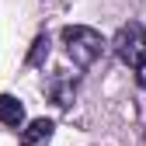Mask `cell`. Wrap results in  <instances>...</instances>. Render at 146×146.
<instances>
[{"label":"cell","mask_w":146,"mask_h":146,"mask_svg":"<svg viewBox=\"0 0 146 146\" xmlns=\"http://www.w3.org/2000/svg\"><path fill=\"white\" fill-rule=\"evenodd\" d=\"M63 45H66V56L77 66H94L104 52V38L87 25H66L63 28Z\"/></svg>","instance_id":"6da1fadb"},{"label":"cell","mask_w":146,"mask_h":146,"mask_svg":"<svg viewBox=\"0 0 146 146\" xmlns=\"http://www.w3.org/2000/svg\"><path fill=\"white\" fill-rule=\"evenodd\" d=\"M111 49H115V56L129 66V70H139L146 63V28L136 25V21L122 25L118 35H115V42H111Z\"/></svg>","instance_id":"7a4b0ae2"},{"label":"cell","mask_w":146,"mask_h":146,"mask_svg":"<svg viewBox=\"0 0 146 146\" xmlns=\"http://www.w3.org/2000/svg\"><path fill=\"white\" fill-rule=\"evenodd\" d=\"M52 129H56V125H52L49 118H35L28 129L21 132V146H42V143H49Z\"/></svg>","instance_id":"3957f363"},{"label":"cell","mask_w":146,"mask_h":146,"mask_svg":"<svg viewBox=\"0 0 146 146\" xmlns=\"http://www.w3.org/2000/svg\"><path fill=\"white\" fill-rule=\"evenodd\" d=\"M0 122L17 129V125L25 122V104L17 98H11V94H0Z\"/></svg>","instance_id":"277c9868"},{"label":"cell","mask_w":146,"mask_h":146,"mask_svg":"<svg viewBox=\"0 0 146 146\" xmlns=\"http://www.w3.org/2000/svg\"><path fill=\"white\" fill-rule=\"evenodd\" d=\"M73 90H77V80L73 77H59L56 84H52V101H56L59 108H66L73 101Z\"/></svg>","instance_id":"5b68a950"},{"label":"cell","mask_w":146,"mask_h":146,"mask_svg":"<svg viewBox=\"0 0 146 146\" xmlns=\"http://www.w3.org/2000/svg\"><path fill=\"white\" fill-rule=\"evenodd\" d=\"M45 59H49V35L42 31L38 38L31 42V52H28V66H42Z\"/></svg>","instance_id":"8992f818"},{"label":"cell","mask_w":146,"mask_h":146,"mask_svg":"<svg viewBox=\"0 0 146 146\" xmlns=\"http://www.w3.org/2000/svg\"><path fill=\"white\" fill-rule=\"evenodd\" d=\"M136 73H139V87H146V63H143V66H139Z\"/></svg>","instance_id":"52a82bcc"}]
</instances>
